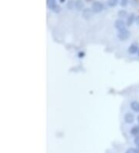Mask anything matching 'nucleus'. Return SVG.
<instances>
[{"label":"nucleus","mask_w":139,"mask_h":153,"mask_svg":"<svg viewBox=\"0 0 139 153\" xmlns=\"http://www.w3.org/2000/svg\"><path fill=\"white\" fill-rule=\"evenodd\" d=\"M114 26L118 30H121L125 29V22L123 20H117L114 22Z\"/></svg>","instance_id":"423d86ee"},{"label":"nucleus","mask_w":139,"mask_h":153,"mask_svg":"<svg viewBox=\"0 0 139 153\" xmlns=\"http://www.w3.org/2000/svg\"><path fill=\"white\" fill-rule=\"evenodd\" d=\"M47 6L55 13H59L61 10L60 6L57 4V0H47Z\"/></svg>","instance_id":"f257e3e1"},{"label":"nucleus","mask_w":139,"mask_h":153,"mask_svg":"<svg viewBox=\"0 0 139 153\" xmlns=\"http://www.w3.org/2000/svg\"><path fill=\"white\" fill-rule=\"evenodd\" d=\"M107 4L110 8L115 7L118 4V0H108L107 1Z\"/></svg>","instance_id":"f8f14e48"},{"label":"nucleus","mask_w":139,"mask_h":153,"mask_svg":"<svg viewBox=\"0 0 139 153\" xmlns=\"http://www.w3.org/2000/svg\"><path fill=\"white\" fill-rule=\"evenodd\" d=\"M134 142H135V144L139 148V135L135 136V139H134Z\"/></svg>","instance_id":"dca6fc26"},{"label":"nucleus","mask_w":139,"mask_h":153,"mask_svg":"<svg viewBox=\"0 0 139 153\" xmlns=\"http://www.w3.org/2000/svg\"><path fill=\"white\" fill-rule=\"evenodd\" d=\"M124 120L127 124H131L135 121V115L131 113H126L124 116Z\"/></svg>","instance_id":"39448f33"},{"label":"nucleus","mask_w":139,"mask_h":153,"mask_svg":"<svg viewBox=\"0 0 139 153\" xmlns=\"http://www.w3.org/2000/svg\"><path fill=\"white\" fill-rule=\"evenodd\" d=\"M138 57H139V50H138Z\"/></svg>","instance_id":"4be33fe9"},{"label":"nucleus","mask_w":139,"mask_h":153,"mask_svg":"<svg viewBox=\"0 0 139 153\" xmlns=\"http://www.w3.org/2000/svg\"><path fill=\"white\" fill-rule=\"evenodd\" d=\"M94 12H93L92 9H89V8H87V9H84L83 10V13H82V16L84 20H88L90 18H92L93 16V14Z\"/></svg>","instance_id":"20e7f679"},{"label":"nucleus","mask_w":139,"mask_h":153,"mask_svg":"<svg viewBox=\"0 0 139 153\" xmlns=\"http://www.w3.org/2000/svg\"><path fill=\"white\" fill-rule=\"evenodd\" d=\"M130 107L135 112H139V102L137 101H133L130 103Z\"/></svg>","instance_id":"6e6552de"},{"label":"nucleus","mask_w":139,"mask_h":153,"mask_svg":"<svg viewBox=\"0 0 139 153\" xmlns=\"http://www.w3.org/2000/svg\"><path fill=\"white\" fill-rule=\"evenodd\" d=\"M130 133H131V135H134V136H138V135H139V125L134 126V127L130 130Z\"/></svg>","instance_id":"9b49d317"},{"label":"nucleus","mask_w":139,"mask_h":153,"mask_svg":"<svg viewBox=\"0 0 139 153\" xmlns=\"http://www.w3.org/2000/svg\"><path fill=\"white\" fill-rule=\"evenodd\" d=\"M75 8L77 10H84V4L82 2V0H76L75 1Z\"/></svg>","instance_id":"9d476101"},{"label":"nucleus","mask_w":139,"mask_h":153,"mask_svg":"<svg viewBox=\"0 0 139 153\" xmlns=\"http://www.w3.org/2000/svg\"><path fill=\"white\" fill-rule=\"evenodd\" d=\"M67 8L69 10H73L74 7H75V1L73 0H70L69 2H67Z\"/></svg>","instance_id":"4468645a"},{"label":"nucleus","mask_w":139,"mask_h":153,"mask_svg":"<svg viewBox=\"0 0 139 153\" xmlns=\"http://www.w3.org/2000/svg\"><path fill=\"white\" fill-rule=\"evenodd\" d=\"M130 35H131L130 31L128 30L125 28V29H124V30H121L118 31L117 36H118V38L119 40L124 41L128 40L130 37Z\"/></svg>","instance_id":"f03ea898"},{"label":"nucleus","mask_w":139,"mask_h":153,"mask_svg":"<svg viewBox=\"0 0 139 153\" xmlns=\"http://www.w3.org/2000/svg\"><path fill=\"white\" fill-rule=\"evenodd\" d=\"M135 22H136V23L138 24L139 26V16H138L137 17H136V20H135Z\"/></svg>","instance_id":"6ab92c4d"},{"label":"nucleus","mask_w":139,"mask_h":153,"mask_svg":"<svg viewBox=\"0 0 139 153\" xmlns=\"http://www.w3.org/2000/svg\"><path fill=\"white\" fill-rule=\"evenodd\" d=\"M128 3H129V0H121V2H120V5L123 8L126 7L128 5Z\"/></svg>","instance_id":"2eb2a0df"},{"label":"nucleus","mask_w":139,"mask_h":153,"mask_svg":"<svg viewBox=\"0 0 139 153\" xmlns=\"http://www.w3.org/2000/svg\"><path fill=\"white\" fill-rule=\"evenodd\" d=\"M137 119H138V122H139V115H138V118H137Z\"/></svg>","instance_id":"412c9836"},{"label":"nucleus","mask_w":139,"mask_h":153,"mask_svg":"<svg viewBox=\"0 0 139 153\" xmlns=\"http://www.w3.org/2000/svg\"><path fill=\"white\" fill-rule=\"evenodd\" d=\"M134 152L135 153H139V148H135V149H134Z\"/></svg>","instance_id":"a211bd4d"},{"label":"nucleus","mask_w":139,"mask_h":153,"mask_svg":"<svg viewBox=\"0 0 139 153\" xmlns=\"http://www.w3.org/2000/svg\"><path fill=\"white\" fill-rule=\"evenodd\" d=\"M136 20V18H135V14L134 13H131V14H130L129 16H128V18H127V21H126V25L128 26H131V25L134 23V22Z\"/></svg>","instance_id":"0eeeda50"},{"label":"nucleus","mask_w":139,"mask_h":153,"mask_svg":"<svg viewBox=\"0 0 139 153\" xmlns=\"http://www.w3.org/2000/svg\"><path fill=\"white\" fill-rule=\"evenodd\" d=\"M118 16L121 17V18H125V17L128 16V12H127V11L124 10L118 11Z\"/></svg>","instance_id":"ddd939ff"},{"label":"nucleus","mask_w":139,"mask_h":153,"mask_svg":"<svg viewBox=\"0 0 139 153\" xmlns=\"http://www.w3.org/2000/svg\"><path fill=\"white\" fill-rule=\"evenodd\" d=\"M65 1H66V0H60V3H63Z\"/></svg>","instance_id":"aec40b11"},{"label":"nucleus","mask_w":139,"mask_h":153,"mask_svg":"<svg viewBox=\"0 0 139 153\" xmlns=\"http://www.w3.org/2000/svg\"><path fill=\"white\" fill-rule=\"evenodd\" d=\"M138 47L135 44H131L128 48V53L130 54H135L138 52Z\"/></svg>","instance_id":"1a4fd4ad"},{"label":"nucleus","mask_w":139,"mask_h":153,"mask_svg":"<svg viewBox=\"0 0 139 153\" xmlns=\"http://www.w3.org/2000/svg\"><path fill=\"white\" fill-rule=\"evenodd\" d=\"M125 153H135L134 152V149L130 148V149H128L125 152Z\"/></svg>","instance_id":"f3484780"},{"label":"nucleus","mask_w":139,"mask_h":153,"mask_svg":"<svg viewBox=\"0 0 139 153\" xmlns=\"http://www.w3.org/2000/svg\"><path fill=\"white\" fill-rule=\"evenodd\" d=\"M91 9L94 13H99L104 10V5L100 2H94L91 6Z\"/></svg>","instance_id":"7ed1b4c3"}]
</instances>
